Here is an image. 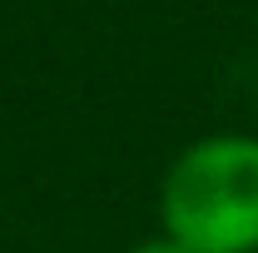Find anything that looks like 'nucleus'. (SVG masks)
<instances>
[{
  "label": "nucleus",
  "mask_w": 258,
  "mask_h": 253,
  "mask_svg": "<svg viewBox=\"0 0 258 253\" xmlns=\"http://www.w3.org/2000/svg\"><path fill=\"white\" fill-rule=\"evenodd\" d=\"M159 233L189 253H258V134H204L159 184Z\"/></svg>",
  "instance_id": "nucleus-1"
},
{
  "label": "nucleus",
  "mask_w": 258,
  "mask_h": 253,
  "mask_svg": "<svg viewBox=\"0 0 258 253\" xmlns=\"http://www.w3.org/2000/svg\"><path fill=\"white\" fill-rule=\"evenodd\" d=\"M129 253H189V248H184V243H174V238H164V233H154V238L134 243Z\"/></svg>",
  "instance_id": "nucleus-2"
}]
</instances>
